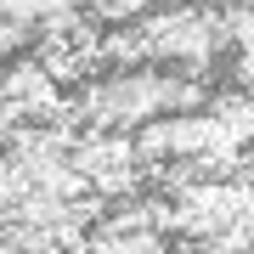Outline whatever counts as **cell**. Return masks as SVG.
Listing matches in <instances>:
<instances>
[{
	"mask_svg": "<svg viewBox=\"0 0 254 254\" xmlns=\"http://www.w3.org/2000/svg\"><path fill=\"white\" fill-rule=\"evenodd\" d=\"M209 108L203 85L187 73H158V68H136V73H113V79L91 85L79 96V119L91 130H141L147 119L164 113H198Z\"/></svg>",
	"mask_w": 254,
	"mask_h": 254,
	"instance_id": "6da1fadb",
	"label": "cell"
},
{
	"mask_svg": "<svg viewBox=\"0 0 254 254\" xmlns=\"http://www.w3.org/2000/svg\"><path fill=\"white\" fill-rule=\"evenodd\" d=\"M0 17H17V23H40V28H68L79 23L73 17V0H0Z\"/></svg>",
	"mask_w": 254,
	"mask_h": 254,
	"instance_id": "7a4b0ae2",
	"label": "cell"
},
{
	"mask_svg": "<svg viewBox=\"0 0 254 254\" xmlns=\"http://www.w3.org/2000/svg\"><path fill=\"white\" fill-rule=\"evenodd\" d=\"M147 6H153V0H91V11L108 17V23H136Z\"/></svg>",
	"mask_w": 254,
	"mask_h": 254,
	"instance_id": "3957f363",
	"label": "cell"
},
{
	"mask_svg": "<svg viewBox=\"0 0 254 254\" xmlns=\"http://www.w3.org/2000/svg\"><path fill=\"white\" fill-rule=\"evenodd\" d=\"M0 254H23V249H17V243H11V237H6V232H0Z\"/></svg>",
	"mask_w": 254,
	"mask_h": 254,
	"instance_id": "277c9868",
	"label": "cell"
}]
</instances>
